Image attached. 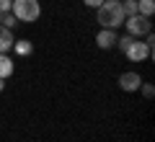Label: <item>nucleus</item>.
<instances>
[{
	"mask_svg": "<svg viewBox=\"0 0 155 142\" xmlns=\"http://www.w3.org/2000/svg\"><path fill=\"white\" fill-rule=\"evenodd\" d=\"M96 11H98L96 21H98L104 28H116V26H122V23L127 21L124 8H122V3H119V0H104Z\"/></svg>",
	"mask_w": 155,
	"mask_h": 142,
	"instance_id": "1",
	"label": "nucleus"
},
{
	"mask_svg": "<svg viewBox=\"0 0 155 142\" xmlns=\"http://www.w3.org/2000/svg\"><path fill=\"white\" fill-rule=\"evenodd\" d=\"M140 88H142V96H145V98H153V96H155V88L150 85V83H145V85H140Z\"/></svg>",
	"mask_w": 155,
	"mask_h": 142,
	"instance_id": "14",
	"label": "nucleus"
},
{
	"mask_svg": "<svg viewBox=\"0 0 155 142\" xmlns=\"http://www.w3.org/2000/svg\"><path fill=\"white\" fill-rule=\"evenodd\" d=\"M0 26H5V28H13V26H16V16H13L11 11H5V13H3V18H0Z\"/></svg>",
	"mask_w": 155,
	"mask_h": 142,
	"instance_id": "12",
	"label": "nucleus"
},
{
	"mask_svg": "<svg viewBox=\"0 0 155 142\" xmlns=\"http://www.w3.org/2000/svg\"><path fill=\"white\" fill-rule=\"evenodd\" d=\"M3 88H5V78H0V93H3Z\"/></svg>",
	"mask_w": 155,
	"mask_h": 142,
	"instance_id": "17",
	"label": "nucleus"
},
{
	"mask_svg": "<svg viewBox=\"0 0 155 142\" xmlns=\"http://www.w3.org/2000/svg\"><path fill=\"white\" fill-rule=\"evenodd\" d=\"M134 39H137V36H132V34H124V36H116V44H119V49H122V52H127V49H129V44H132Z\"/></svg>",
	"mask_w": 155,
	"mask_h": 142,
	"instance_id": "10",
	"label": "nucleus"
},
{
	"mask_svg": "<svg viewBox=\"0 0 155 142\" xmlns=\"http://www.w3.org/2000/svg\"><path fill=\"white\" fill-rule=\"evenodd\" d=\"M13 75V60L8 54H0V78H11Z\"/></svg>",
	"mask_w": 155,
	"mask_h": 142,
	"instance_id": "9",
	"label": "nucleus"
},
{
	"mask_svg": "<svg viewBox=\"0 0 155 142\" xmlns=\"http://www.w3.org/2000/svg\"><path fill=\"white\" fill-rule=\"evenodd\" d=\"M13 16L23 23H34L39 16H41V5H39V0H13L11 5Z\"/></svg>",
	"mask_w": 155,
	"mask_h": 142,
	"instance_id": "2",
	"label": "nucleus"
},
{
	"mask_svg": "<svg viewBox=\"0 0 155 142\" xmlns=\"http://www.w3.org/2000/svg\"><path fill=\"white\" fill-rule=\"evenodd\" d=\"M83 3H85V5H88V8H98L101 3H104V0H83Z\"/></svg>",
	"mask_w": 155,
	"mask_h": 142,
	"instance_id": "16",
	"label": "nucleus"
},
{
	"mask_svg": "<svg viewBox=\"0 0 155 142\" xmlns=\"http://www.w3.org/2000/svg\"><path fill=\"white\" fill-rule=\"evenodd\" d=\"M0 18H3V13H0Z\"/></svg>",
	"mask_w": 155,
	"mask_h": 142,
	"instance_id": "18",
	"label": "nucleus"
},
{
	"mask_svg": "<svg viewBox=\"0 0 155 142\" xmlns=\"http://www.w3.org/2000/svg\"><path fill=\"white\" fill-rule=\"evenodd\" d=\"M127 34H132V36H145V34L153 31V23H150V18L140 16V13H134V16H127Z\"/></svg>",
	"mask_w": 155,
	"mask_h": 142,
	"instance_id": "3",
	"label": "nucleus"
},
{
	"mask_svg": "<svg viewBox=\"0 0 155 142\" xmlns=\"http://www.w3.org/2000/svg\"><path fill=\"white\" fill-rule=\"evenodd\" d=\"M124 54H127L132 62L150 60V57H153V44H147V41H140V39H134V41L129 44V49L124 52Z\"/></svg>",
	"mask_w": 155,
	"mask_h": 142,
	"instance_id": "4",
	"label": "nucleus"
},
{
	"mask_svg": "<svg viewBox=\"0 0 155 142\" xmlns=\"http://www.w3.org/2000/svg\"><path fill=\"white\" fill-rule=\"evenodd\" d=\"M137 13L145 18H150L155 13V0H137Z\"/></svg>",
	"mask_w": 155,
	"mask_h": 142,
	"instance_id": "8",
	"label": "nucleus"
},
{
	"mask_svg": "<svg viewBox=\"0 0 155 142\" xmlns=\"http://www.w3.org/2000/svg\"><path fill=\"white\" fill-rule=\"evenodd\" d=\"M96 44H98V49H111L116 44V31L114 28H101L98 36H96Z\"/></svg>",
	"mask_w": 155,
	"mask_h": 142,
	"instance_id": "6",
	"label": "nucleus"
},
{
	"mask_svg": "<svg viewBox=\"0 0 155 142\" xmlns=\"http://www.w3.org/2000/svg\"><path fill=\"white\" fill-rule=\"evenodd\" d=\"M11 5H13V0H0V13L11 11Z\"/></svg>",
	"mask_w": 155,
	"mask_h": 142,
	"instance_id": "15",
	"label": "nucleus"
},
{
	"mask_svg": "<svg viewBox=\"0 0 155 142\" xmlns=\"http://www.w3.org/2000/svg\"><path fill=\"white\" fill-rule=\"evenodd\" d=\"M13 31L11 28H5V26H0V54H5L8 49H13Z\"/></svg>",
	"mask_w": 155,
	"mask_h": 142,
	"instance_id": "7",
	"label": "nucleus"
},
{
	"mask_svg": "<svg viewBox=\"0 0 155 142\" xmlns=\"http://www.w3.org/2000/svg\"><path fill=\"white\" fill-rule=\"evenodd\" d=\"M16 54H31V41H13Z\"/></svg>",
	"mask_w": 155,
	"mask_h": 142,
	"instance_id": "11",
	"label": "nucleus"
},
{
	"mask_svg": "<svg viewBox=\"0 0 155 142\" xmlns=\"http://www.w3.org/2000/svg\"><path fill=\"white\" fill-rule=\"evenodd\" d=\"M140 85H142V78H140V72H122L119 75V88L122 91H140Z\"/></svg>",
	"mask_w": 155,
	"mask_h": 142,
	"instance_id": "5",
	"label": "nucleus"
},
{
	"mask_svg": "<svg viewBox=\"0 0 155 142\" xmlns=\"http://www.w3.org/2000/svg\"><path fill=\"white\" fill-rule=\"evenodd\" d=\"M122 8H124V16H134L137 13V0H124Z\"/></svg>",
	"mask_w": 155,
	"mask_h": 142,
	"instance_id": "13",
	"label": "nucleus"
}]
</instances>
